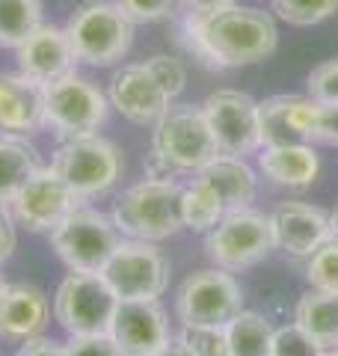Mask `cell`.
<instances>
[{
	"label": "cell",
	"instance_id": "obj_43",
	"mask_svg": "<svg viewBox=\"0 0 338 356\" xmlns=\"http://www.w3.org/2000/svg\"><path fill=\"white\" fill-rule=\"evenodd\" d=\"M332 350H335V356H338V341H335V344H332Z\"/></svg>",
	"mask_w": 338,
	"mask_h": 356
},
{
	"label": "cell",
	"instance_id": "obj_4",
	"mask_svg": "<svg viewBox=\"0 0 338 356\" xmlns=\"http://www.w3.org/2000/svg\"><path fill=\"white\" fill-rule=\"evenodd\" d=\"M152 154H157L175 175L199 172L217 158L220 149L202 113V104H169L166 113L154 122Z\"/></svg>",
	"mask_w": 338,
	"mask_h": 356
},
{
	"label": "cell",
	"instance_id": "obj_28",
	"mask_svg": "<svg viewBox=\"0 0 338 356\" xmlns=\"http://www.w3.org/2000/svg\"><path fill=\"white\" fill-rule=\"evenodd\" d=\"M273 13L294 27H314L338 13V0H273Z\"/></svg>",
	"mask_w": 338,
	"mask_h": 356
},
{
	"label": "cell",
	"instance_id": "obj_31",
	"mask_svg": "<svg viewBox=\"0 0 338 356\" xmlns=\"http://www.w3.org/2000/svg\"><path fill=\"white\" fill-rule=\"evenodd\" d=\"M326 348L312 339L300 324L276 327L273 330V344H270V356H321Z\"/></svg>",
	"mask_w": 338,
	"mask_h": 356
},
{
	"label": "cell",
	"instance_id": "obj_32",
	"mask_svg": "<svg viewBox=\"0 0 338 356\" xmlns=\"http://www.w3.org/2000/svg\"><path fill=\"white\" fill-rule=\"evenodd\" d=\"M145 65H149L152 74L161 81V86L166 89L169 98H178L184 92V86H187V65L178 57H172V54H154V57L145 60Z\"/></svg>",
	"mask_w": 338,
	"mask_h": 356
},
{
	"label": "cell",
	"instance_id": "obj_11",
	"mask_svg": "<svg viewBox=\"0 0 338 356\" xmlns=\"http://www.w3.org/2000/svg\"><path fill=\"white\" fill-rule=\"evenodd\" d=\"M243 309V288L223 267H205L187 276L175 297V315L182 324L225 327Z\"/></svg>",
	"mask_w": 338,
	"mask_h": 356
},
{
	"label": "cell",
	"instance_id": "obj_19",
	"mask_svg": "<svg viewBox=\"0 0 338 356\" xmlns=\"http://www.w3.org/2000/svg\"><path fill=\"white\" fill-rule=\"evenodd\" d=\"M51 321V306L36 285H3L0 294V336L27 341L42 336Z\"/></svg>",
	"mask_w": 338,
	"mask_h": 356
},
{
	"label": "cell",
	"instance_id": "obj_13",
	"mask_svg": "<svg viewBox=\"0 0 338 356\" xmlns=\"http://www.w3.org/2000/svg\"><path fill=\"white\" fill-rule=\"evenodd\" d=\"M202 113L217 140L220 154L246 158L261 149V128H258V102L241 89H217L202 102Z\"/></svg>",
	"mask_w": 338,
	"mask_h": 356
},
{
	"label": "cell",
	"instance_id": "obj_26",
	"mask_svg": "<svg viewBox=\"0 0 338 356\" xmlns=\"http://www.w3.org/2000/svg\"><path fill=\"white\" fill-rule=\"evenodd\" d=\"M223 217H225L223 199L214 193L199 175H193L187 184H182V222H184V229L208 235Z\"/></svg>",
	"mask_w": 338,
	"mask_h": 356
},
{
	"label": "cell",
	"instance_id": "obj_6",
	"mask_svg": "<svg viewBox=\"0 0 338 356\" xmlns=\"http://www.w3.org/2000/svg\"><path fill=\"white\" fill-rule=\"evenodd\" d=\"M42 104H45V128L60 134L63 140L95 134L107 119V95L92 83L89 77L77 72L60 77L54 83L42 86Z\"/></svg>",
	"mask_w": 338,
	"mask_h": 356
},
{
	"label": "cell",
	"instance_id": "obj_30",
	"mask_svg": "<svg viewBox=\"0 0 338 356\" xmlns=\"http://www.w3.org/2000/svg\"><path fill=\"white\" fill-rule=\"evenodd\" d=\"M193 356H229V339L225 327H208V324H182V332L175 336Z\"/></svg>",
	"mask_w": 338,
	"mask_h": 356
},
{
	"label": "cell",
	"instance_id": "obj_14",
	"mask_svg": "<svg viewBox=\"0 0 338 356\" xmlns=\"http://www.w3.org/2000/svg\"><path fill=\"white\" fill-rule=\"evenodd\" d=\"M107 336L122 356H154L169 341V321L157 300H119Z\"/></svg>",
	"mask_w": 338,
	"mask_h": 356
},
{
	"label": "cell",
	"instance_id": "obj_40",
	"mask_svg": "<svg viewBox=\"0 0 338 356\" xmlns=\"http://www.w3.org/2000/svg\"><path fill=\"white\" fill-rule=\"evenodd\" d=\"M154 356H193V353H190V350H187V348H184V344L178 341V339H172V341H169L161 353H154Z\"/></svg>",
	"mask_w": 338,
	"mask_h": 356
},
{
	"label": "cell",
	"instance_id": "obj_18",
	"mask_svg": "<svg viewBox=\"0 0 338 356\" xmlns=\"http://www.w3.org/2000/svg\"><path fill=\"white\" fill-rule=\"evenodd\" d=\"M314 107L309 95H270L258 102V128L261 146H282V143H312Z\"/></svg>",
	"mask_w": 338,
	"mask_h": 356
},
{
	"label": "cell",
	"instance_id": "obj_27",
	"mask_svg": "<svg viewBox=\"0 0 338 356\" xmlns=\"http://www.w3.org/2000/svg\"><path fill=\"white\" fill-rule=\"evenodd\" d=\"M42 27V0H0V48H18Z\"/></svg>",
	"mask_w": 338,
	"mask_h": 356
},
{
	"label": "cell",
	"instance_id": "obj_36",
	"mask_svg": "<svg viewBox=\"0 0 338 356\" xmlns=\"http://www.w3.org/2000/svg\"><path fill=\"white\" fill-rule=\"evenodd\" d=\"M65 356H122L110 336H72Z\"/></svg>",
	"mask_w": 338,
	"mask_h": 356
},
{
	"label": "cell",
	"instance_id": "obj_10",
	"mask_svg": "<svg viewBox=\"0 0 338 356\" xmlns=\"http://www.w3.org/2000/svg\"><path fill=\"white\" fill-rule=\"evenodd\" d=\"M101 280L119 300H157L169 285V261L154 243L125 238L101 267Z\"/></svg>",
	"mask_w": 338,
	"mask_h": 356
},
{
	"label": "cell",
	"instance_id": "obj_34",
	"mask_svg": "<svg viewBox=\"0 0 338 356\" xmlns=\"http://www.w3.org/2000/svg\"><path fill=\"white\" fill-rule=\"evenodd\" d=\"M134 24H154L172 15V9L178 0H116Z\"/></svg>",
	"mask_w": 338,
	"mask_h": 356
},
{
	"label": "cell",
	"instance_id": "obj_2",
	"mask_svg": "<svg viewBox=\"0 0 338 356\" xmlns=\"http://www.w3.org/2000/svg\"><path fill=\"white\" fill-rule=\"evenodd\" d=\"M113 226L134 241L161 243L184 229L182 222V184L169 178H143L128 187L113 205Z\"/></svg>",
	"mask_w": 338,
	"mask_h": 356
},
{
	"label": "cell",
	"instance_id": "obj_37",
	"mask_svg": "<svg viewBox=\"0 0 338 356\" xmlns=\"http://www.w3.org/2000/svg\"><path fill=\"white\" fill-rule=\"evenodd\" d=\"M15 220L13 214H9V208L6 202H0V264H3L9 255H13L15 250V243H18V232H15Z\"/></svg>",
	"mask_w": 338,
	"mask_h": 356
},
{
	"label": "cell",
	"instance_id": "obj_29",
	"mask_svg": "<svg viewBox=\"0 0 338 356\" xmlns=\"http://www.w3.org/2000/svg\"><path fill=\"white\" fill-rule=\"evenodd\" d=\"M306 261H309L306 264L309 288L338 294V238H330L326 243H321Z\"/></svg>",
	"mask_w": 338,
	"mask_h": 356
},
{
	"label": "cell",
	"instance_id": "obj_8",
	"mask_svg": "<svg viewBox=\"0 0 338 356\" xmlns=\"http://www.w3.org/2000/svg\"><path fill=\"white\" fill-rule=\"evenodd\" d=\"M51 166L81 199H92L107 193L122 172V154L101 134H83V137L63 140L54 152Z\"/></svg>",
	"mask_w": 338,
	"mask_h": 356
},
{
	"label": "cell",
	"instance_id": "obj_41",
	"mask_svg": "<svg viewBox=\"0 0 338 356\" xmlns=\"http://www.w3.org/2000/svg\"><path fill=\"white\" fill-rule=\"evenodd\" d=\"M330 226H332V238H338V208L332 211V217H330Z\"/></svg>",
	"mask_w": 338,
	"mask_h": 356
},
{
	"label": "cell",
	"instance_id": "obj_21",
	"mask_svg": "<svg viewBox=\"0 0 338 356\" xmlns=\"http://www.w3.org/2000/svg\"><path fill=\"white\" fill-rule=\"evenodd\" d=\"M258 172L279 187H309L321 172V158L312 143H282L258 149Z\"/></svg>",
	"mask_w": 338,
	"mask_h": 356
},
{
	"label": "cell",
	"instance_id": "obj_17",
	"mask_svg": "<svg viewBox=\"0 0 338 356\" xmlns=\"http://www.w3.org/2000/svg\"><path fill=\"white\" fill-rule=\"evenodd\" d=\"M18 69L39 86L54 83L77 69V54L72 48L65 27L42 24L18 44Z\"/></svg>",
	"mask_w": 338,
	"mask_h": 356
},
{
	"label": "cell",
	"instance_id": "obj_7",
	"mask_svg": "<svg viewBox=\"0 0 338 356\" xmlns=\"http://www.w3.org/2000/svg\"><path fill=\"white\" fill-rule=\"evenodd\" d=\"M119 297L101 273H69L54 294V318L69 336H107Z\"/></svg>",
	"mask_w": 338,
	"mask_h": 356
},
{
	"label": "cell",
	"instance_id": "obj_33",
	"mask_svg": "<svg viewBox=\"0 0 338 356\" xmlns=\"http://www.w3.org/2000/svg\"><path fill=\"white\" fill-rule=\"evenodd\" d=\"M309 98L318 104H338V57L314 65L309 72Z\"/></svg>",
	"mask_w": 338,
	"mask_h": 356
},
{
	"label": "cell",
	"instance_id": "obj_20",
	"mask_svg": "<svg viewBox=\"0 0 338 356\" xmlns=\"http://www.w3.org/2000/svg\"><path fill=\"white\" fill-rule=\"evenodd\" d=\"M45 128L42 86L21 72H0V131L33 134Z\"/></svg>",
	"mask_w": 338,
	"mask_h": 356
},
{
	"label": "cell",
	"instance_id": "obj_38",
	"mask_svg": "<svg viewBox=\"0 0 338 356\" xmlns=\"http://www.w3.org/2000/svg\"><path fill=\"white\" fill-rule=\"evenodd\" d=\"M15 356H65V344L45 339V336H33L27 341H21Z\"/></svg>",
	"mask_w": 338,
	"mask_h": 356
},
{
	"label": "cell",
	"instance_id": "obj_24",
	"mask_svg": "<svg viewBox=\"0 0 338 356\" xmlns=\"http://www.w3.org/2000/svg\"><path fill=\"white\" fill-rule=\"evenodd\" d=\"M294 324H300L312 339H318L323 348H332L338 341V294L309 288L297 303Z\"/></svg>",
	"mask_w": 338,
	"mask_h": 356
},
{
	"label": "cell",
	"instance_id": "obj_5",
	"mask_svg": "<svg viewBox=\"0 0 338 356\" xmlns=\"http://www.w3.org/2000/svg\"><path fill=\"white\" fill-rule=\"evenodd\" d=\"M276 250L270 214L250 208L229 211L217 226L205 235V252L214 267H223L229 273L246 270L258 261H264Z\"/></svg>",
	"mask_w": 338,
	"mask_h": 356
},
{
	"label": "cell",
	"instance_id": "obj_42",
	"mask_svg": "<svg viewBox=\"0 0 338 356\" xmlns=\"http://www.w3.org/2000/svg\"><path fill=\"white\" fill-rule=\"evenodd\" d=\"M3 285H6V282H3V280H0V294H3Z\"/></svg>",
	"mask_w": 338,
	"mask_h": 356
},
{
	"label": "cell",
	"instance_id": "obj_25",
	"mask_svg": "<svg viewBox=\"0 0 338 356\" xmlns=\"http://www.w3.org/2000/svg\"><path fill=\"white\" fill-rule=\"evenodd\" d=\"M273 324L258 315V312L241 309L229 324H225V339H229V356H270L273 344Z\"/></svg>",
	"mask_w": 338,
	"mask_h": 356
},
{
	"label": "cell",
	"instance_id": "obj_15",
	"mask_svg": "<svg viewBox=\"0 0 338 356\" xmlns=\"http://www.w3.org/2000/svg\"><path fill=\"white\" fill-rule=\"evenodd\" d=\"M107 102L116 113H122L134 125H154L169 110L172 98L166 95V89L152 74L149 65L131 63L113 72L107 86Z\"/></svg>",
	"mask_w": 338,
	"mask_h": 356
},
{
	"label": "cell",
	"instance_id": "obj_12",
	"mask_svg": "<svg viewBox=\"0 0 338 356\" xmlns=\"http://www.w3.org/2000/svg\"><path fill=\"white\" fill-rule=\"evenodd\" d=\"M83 199L56 175L54 166H39L6 202L15 226L27 232H51L81 208Z\"/></svg>",
	"mask_w": 338,
	"mask_h": 356
},
{
	"label": "cell",
	"instance_id": "obj_16",
	"mask_svg": "<svg viewBox=\"0 0 338 356\" xmlns=\"http://www.w3.org/2000/svg\"><path fill=\"white\" fill-rule=\"evenodd\" d=\"M270 229H273L276 250L294 255V259H309V255L332 238L330 217L321 208H314L300 199L279 202L270 211Z\"/></svg>",
	"mask_w": 338,
	"mask_h": 356
},
{
	"label": "cell",
	"instance_id": "obj_9",
	"mask_svg": "<svg viewBox=\"0 0 338 356\" xmlns=\"http://www.w3.org/2000/svg\"><path fill=\"white\" fill-rule=\"evenodd\" d=\"M51 247L69 270L101 273L113 250L119 247V229L98 211L77 208L51 232Z\"/></svg>",
	"mask_w": 338,
	"mask_h": 356
},
{
	"label": "cell",
	"instance_id": "obj_22",
	"mask_svg": "<svg viewBox=\"0 0 338 356\" xmlns=\"http://www.w3.org/2000/svg\"><path fill=\"white\" fill-rule=\"evenodd\" d=\"M193 175H199L202 181L223 199L225 214H229V211H238V208H250L255 202L258 178H255V170L243 158L217 154L208 166H202V170Z\"/></svg>",
	"mask_w": 338,
	"mask_h": 356
},
{
	"label": "cell",
	"instance_id": "obj_1",
	"mask_svg": "<svg viewBox=\"0 0 338 356\" xmlns=\"http://www.w3.org/2000/svg\"><path fill=\"white\" fill-rule=\"evenodd\" d=\"M184 30L196 57L217 69H243V65L264 63L279 44L273 15L241 3L208 15L187 13Z\"/></svg>",
	"mask_w": 338,
	"mask_h": 356
},
{
	"label": "cell",
	"instance_id": "obj_39",
	"mask_svg": "<svg viewBox=\"0 0 338 356\" xmlns=\"http://www.w3.org/2000/svg\"><path fill=\"white\" fill-rule=\"evenodd\" d=\"M238 3V0H184V6L190 9L193 15H208V13H217V9H225Z\"/></svg>",
	"mask_w": 338,
	"mask_h": 356
},
{
	"label": "cell",
	"instance_id": "obj_3",
	"mask_svg": "<svg viewBox=\"0 0 338 356\" xmlns=\"http://www.w3.org/2000/svg\"><path fill=\"white\" fill-rule=\"evenodd\" d=\"M77 63L86 65H116L134 44V21L122 13L116 0H86L72 13L65 24Z\"/></svg>",
	"mask_w": 338,
	"mask_h": 356
},
{
	"label": "cell",
	"instance_id": "obj_23",
	"mask_svg": "<svg viewBox=\"0 0 338 356\" xmlns=\"http://www.w3.org/2000/svg\"><path fill=\"white\" fill-rule=\"evenodd\" d=\"M39 166V152L33 149V143L21 134H0V202H9Z\"/></svg>",
	"mask_w": 338,
	"mask_h": 356
},
{
	"label": "cell",
	"instance_id": "obj_35",
	"mask_svg": "<svg viewBox=\"0 0 338 356\" xmlns=\"http://www.w3.org/2000/svg\"><path fill=\"white\" fill-rule=\"evenodd\" d=\"M312 143L338 146V104H318V107H314Z\"/></svg>",
	"mask_w": 338,
	"mask_h": 356
}]
</instances>
